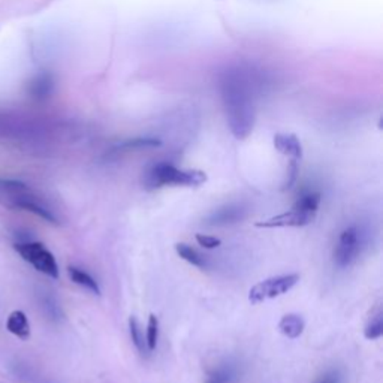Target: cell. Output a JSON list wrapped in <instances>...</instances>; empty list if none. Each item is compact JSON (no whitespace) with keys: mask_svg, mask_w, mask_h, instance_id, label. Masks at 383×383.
<instances>
[{"mask_svg":"<svg viewBox=\"0 0 383 383\" xmlns=\"http://www.w3.org/2000/svg\"><path fill=\"white\" fill-rule=\"evenodd\" d=\"M224 101H227V114L231 132L239 139H244L252 132L255 123L253 105L248 99L244 86L229 87Z\"/></svg>","mask_w":383,"mask_h":383,"instance_id":"cell-1","label":"cell"},{"mask_svg":"<svg viewBox=\"0 0 383 383\" xmlns=\"http://www.w3.org/2000/svg\"><path fill=\"white\" fill-rule=\"evenodd\" d=\"M360 252V234L356 227H349L341 232L338 244L334 252V261L337 267L346 268L356 259V255Z\"/></svg>","mask_w":383,"mask_h":383,"instance_id":"cell-5","label":"cell"},{"mask_svg":"<svg viewBox=\"0 0 383 383\" xmlns=\"http://www.w3.org/2000/svg\"><path fill=\"white\" fill-rule=\"evenodd\" d=\"M207 383H229V375L224 372H217L207 380Z\"/></svg>","mask_w":383,"mask_h":383,"instance_id":"cell-21","label":"cell"},{"mask_svg":"<svg viewBox=\"0 0 383 383\" xmlns=\"http://www.w3.org/2000/svg\"><path fill=\"white\" fill-rule=\"evenodd\" d=\"M129 331H130L132 343H134L135 348L138 349V352L141 355H147L149 349H147V343H145L142 326H141V324L138 322V319L135 318V316H130V318H129Z\"/></svg>","mask_w":383,"mask_h":383,"instance_id":"cell-14","label":"cell"},{"mask_svg":"<svg viewBox=\"0 0 383 383\" xmlns=\"http://www.w3.org/2000/svg\"><path fill=\"white\" fill-rule=\"evenodd\" d=\"M16 252L30 265L51 279H59V263L50 250L45 247V244L38 241H28V243H17L14 246Z\"/></svg>","mask_w":383,"mask_h":383,"instance_id":"cell-3","label":"cell"},{"mask_svg":"<svg viewBox=\"0 0 383 383\" xmlns=\"http://www.w3.org/2000/svg\"><path fill=\"white\" fill-rule=\"evenodd\" d=\"M340 379L336 373H329V375H325L322 379H319L316 383H338Z\"/></svg>","mask_w":383,"mask_h":383,"instance_id":"cell-22","label":"cell"},{"mask_svg":"<svg viewBox=\"0 0 383 383\" xmlns=\"http://www.w3.org/2000/svg\"><path fill=\"white\" fill-rule=\"evenodd\" d=\"M52 87H55V83H52L51 75L42 74V75H38L35 80L30 83L29 90H30V93L33 95V98L42 99L51 93Z\"/></svg>","mask_w":383,"mask_h":383,"instance_id":"cell-12","label":"cell"},{"mask_svg":"<svg viewBox=\"0 0 383 383\" xmlns=\"http://www.w3.org/2000/svg\"><path fill=\"white\" fill-rule=\"evenodd\" d=\"M274 147L290 161L299 162L302 157V145L294 134H277L274 137Z\"/></svg>","mask_w":383,"mask_h":383,"instance_id":"cell-7","label":"cell"},{"mask_svg":"<svg viewBox=\"0 0 383 383\" xmlns=\"http://www.w3.org/2000/svg\"><path fill=\"white\" fill-rule=\"evenodd\" d=\"M176 252L181 259L189 262L190 265H193V267L205 268V265H207L205 259L200 253H198L193 247H190L186 243H177L176 244Z\"/></svg>","mask_w":383,"mask_h":383,"instance_id":"cell-13","label":"cell"},{"mask_svg":"<svg viewBox=\"0 0 383 383\" xmlns=\"http://www.w3.org/2000/svg\"><path fill=\"white\" fill-rule=\"evenodd\" d=\"M207 181V174L198 169H178L169 164H157L147 174V184L153 189L165 186L198 188Z\"/></svg>","mask_w":383,"mask_h":383,"instance_id":"cell-2","label":"cell"},{"mask_svg":"<svg viewBox=\"0 0 383 383\" xmlns=\"http://www.w3.org/2000/svg\"><path fill=\"white\" fill-rule=\"evenodd\" d=\"M157 338H159V319L156 314H150L147 324V333H145V343H147L149 352H153L157 346Z\"/></svg>","mask_w":383,"mask_h":383,"instance_id":"cell-16","label":"cell"},{"mask_svg":"<svg viewBox=\"0 0 383 383\" xmlns=\"http://www.w3.org/2000/svg\"><path fill=\"white\" fill-rule=\"evenodd\" d=\"M16 205H17L18 208H21V210L29 211V213L36 215L38 217H41V219H44V220L52 223V224H57V223H59V222H57V217H56L55 215H52L48 208H45L44 205H41V204H38V202L32 201L30 198H21V200H17Z\"/></svg>","mask_w":383,"mask_h":383,"instance_id":"cell-11","label":"cell"},{"mask_svg":"<svg viewBox=\"0 0 383 383\" xmlns=\"http://www.w3.org/2000/svg\"><path fill=\"white\" fill-rule=\"evenodd\" d=\"M196 241L198 244H200L201 247L204 248H216L222 244V240L216 239V236H211V235H204V234H196Z\"/></svg>","mask_w":383,"mask_h":383,"instance_id":"cell-19","label":"cell"},{"mask_svg":"<svg viewBox=\"0 0 383 383\" xmlns=\"http://www.w3.org/2000/svg\"><path fill=\"white\" fill-rule=\"evenodd\" d=\"M304 326H306V322H304V319L301 318V316L290 313V314L283 316V318L280 319L279 331L285 337H287L290 340H295L302 334Z\"/></svg>","mask_w":383,"mask_h":383,"instance_id":"cell-9","label":"cell"},{"mask_svg":"<svg viewBox=\"0 0 383 383\" xmlns=\"http://www.w3.org/2000/svg\"><path fill=\"white\" fill-rule=\"evenodd\" d=\"M68 274H69V279L78 285V286H83L84 289L90 290L91 294H95V295H101V287L98 285V282L93 279V277H91L88 273L80 270V268H76V267H68Z\"/></svg>","mask_w":383,"mask_h":383,"instance_id":"cell-10","label":"cell"},{"mask_svg":"<svg viewBox=\"0 0 383 383\" xmlns=\"http://www.w3.org/2000/svg\"><path fill=\"white\" fill-rule=\"evenodd\" d=\"M383 334V314L379 310L376 316H373L372 321L368 322V325L364 329V336L367 340H377Z\"/></svg>","mask_w":383,"mask_h":383,"instance_id":"cell-17","label":"cell"},{"mask_svg":"<svg viewBox=\"0 0 383 383\" xmlns=\"http://www.w3.org/2000/svg\"><path fill=\"white\" fill-rule=\"evenodd\" d=\"M316 217V213H309V211H301L298 208H290L286 213H282L279 216H274L268 220L258 222L256 228H301L307 227Z\"/></svg>","mask_w":383,"mask_h":383,"instance_id":"cell-6","label":"cell"},{"mask_svg":"<svg viewBox=\"0 0 383 383\" xmlns=\"http://www.w3.org/2000/svg\"><path fill=\"white\" fill-rule=\"evenodd\" d=\"M321 201H322L321 193L311 192V193H306V195H302L301 198H298L297 202L292 207L294 208H298L301 211H309V213H316V215H318Z\"/></svg>","mask_w":383,"mask_h":383,"instance_id":"cell-15","label":"cell"},{"mask_svg":"<svg viewBox=\"0 0 383 383\" xmlns=\"http://www.w3.org/2000/svg\"><path fill=\"white\" fill-rule=\"evenodd\" d=\"M240 208H232V207H227V208H222L219 210L217 213H215L213 216H211V223H229V222H235L236 219L240 217Z\"/></svg>","mask_w":383,"mask_h":383,"instance_id":"cell-18","label":"cell"},{"mask_svg":"<svg viewBox=\"0 0 383 383\" xmlns=\"http://www.w3.org/2000/svg\"><path fill=\"white\" fill-rule=\"evenodd\" d=\"M0 189L9 190V192H21V190H25L28 188H25L24 183H20V181H16V180H2V181H0Z\"/></svg>","mask_w":383,"mask_h":383,"instance_id":"cell-20","label":"cell"},{"mask_svg":"<svg viewBox=\"0 0 383 383\" xmlns=\"http://www.w3.org/2000/svg\"><path fill=\"white\" fill-rule=\"evenodd\" d=\"M6 329L12 334L21 340H28L30 337V324L28 316L21 310H14L6 321Z\"/></svg>","mask_w":383,"mask_h":383,"instance_id":"cell-8","label":"cell"},{"mask_svg":"<svg viewBox=\"0 0 383 383\" xmlns=\"http://www.w3.org/2000/svg\"><path fill=\"white\" fill-rule=\"evenodd\" d=\"M299 282V274H285L270 277V279L256 283L248 292V301L252 304H261L265 299H273L287 294Z\"/></svg>","mask_w":383,"mask_h":383,"instance_id":"cell-4","label":"cell"}]
</instances>
